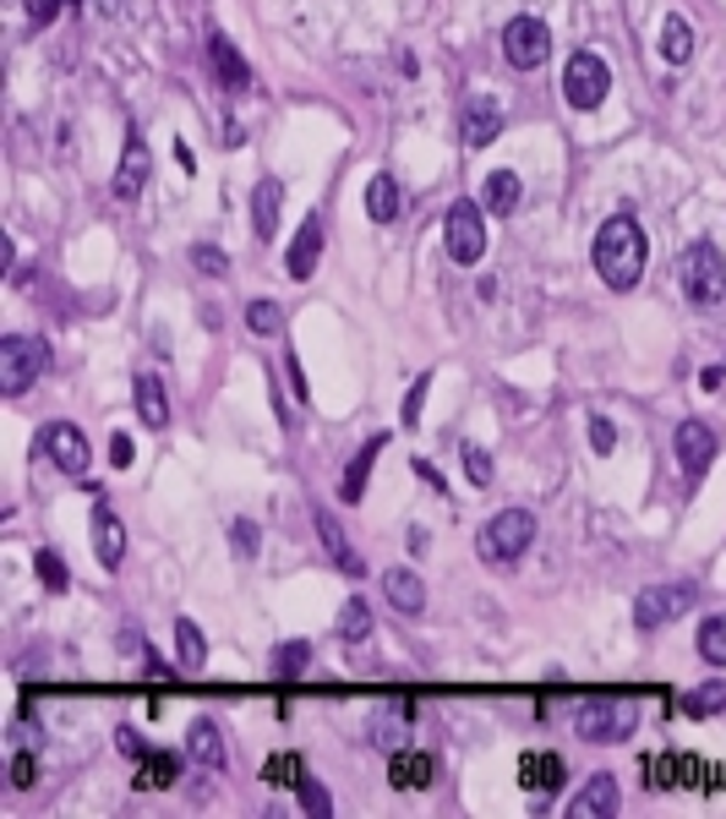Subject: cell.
I'll list each match as a JSON object with an SVG mask.
<instances>
[{
    "label": "cell",
    "mask_w": 726,
    "mask_h": 819,
    "mask_svg": "<svg viewBox=\"0 0 726 819\" xmlns=\"http://www.w3.org/2000/svg\"><path fill=\"white\" fill-rule=\"evenodd\" d=\"M591 257H595V273H601L612 290H634L639 273H645V257H651L639 219H634V213H612V219L595 230Z\"/></svg>",
    "instance_id": "6da1fadb"
},
{
    "label": "cell",
    "mask_w": 726,
    "mask_h": 819,
    "mask_svg": "<svg viewBox=\"0 0 726 819\" xmlns=\"http://www.w3.org/2000/svg\"><path fill=\"white\" fill-rule=\"evenodd\" d=\"M677 279H683V296L694 307H716L726 301V257L716 252V241H694L683 262H677Z\"/></svg>",
    "instance_id": "7a4b0ae2"
},
{
    "label": "cell",
    "mask_w": 726,
    "mask_h": 819,
    "mask_svg": "<svg viewBox=\"0 0 726 819\" xmlns=\"http://www.w3.org/2000/svg\"><path fill=\"white\" fill-rule=\"evenodd\" d=\"M44 367H50V344L44 339H28V333H6L0 339V393L6 399L28 393Z\"/></svg>",
    "instance_id": "3957f363"
},
{
    "label": "cell",
    "mask_w": 726,
    "mask_h": 819,
    "mask_svg": "<svg viewBox=\"0 0 726 819\" xmlns=\"http://www.w3.org/2000/svg\"><path fill=\"white\" fill-rule=\"evenodd\" d=\"M530 541H535V513H525V508H503L486 530H481V558L486 563H520L530 552Z\"/></svg>",
    "instance_id": "277c9868"
},
{
    "label": "cell",
    "mask_w": 726,
    "mask_h": 819,
    "mask_svg": "<svg viewBox=\"0 0 726 819\" xmlns=\"http://www.w3.org/2000/svg\"><path fill=\"white\" fill-rule=\"evenodd\" d=\"M574 727H579L585 743H623L639 727V705H628V699H591V705H579Z\"/></svg>",
    "instance_id": "5b68a950"
},
{
    "label": "cell",
    "mask_w": 726,
    "mask_h": 819,
    "mask_svg": "<svg viewBox=\"0 0 726 819\" xmlns=\"http://www.w3.org/2000/svg\"><path fill=\"white\" fill-rule=\"evenodd\" d=\"M694 601H699V585H688V579L651 585V590H639V601H634V623H639V629H666V623H677Z\"/></svg>",
    "instance_id": "8992f818"
},
{
    "label": "cell",
    "mask_w": 726,
    "mask_h": 819,
    "mask_svg": "<svg viewBox=\"0 0 726 819\" xmlns=\"http://www.w3.org/2000/svg\"><path fill=\"white\" fill-rule=\"evenodd\" d=\"M606 93H612V71H606V61H601L595 50L568 56V71H563V99H568L574 110H595Z\"/></svg>",
    "instance_id": "52a82bcc"
},
{
    "label": "cell",
    "mask_w": 726,
    "mask_h": 819,
    "mask_svg": "<svg viewBox=\"0 0 726 819\" xmlns=\"http://www.w3.org/2000/svg\"><path fill=\"white\" fill-rule=\"evenodd\" d=\"M443 241H448V257L464 262V268L486 257V224H481V208H475V202H454V208H448Z\"/></svg>",
    "instance_id": "ba28073f"
},
{
    "label": "cell",
    "mask_w": 726,
    "mask_h": 819,
    "mask_svg": "<svg viewBox=\"0 0 726 819\" xmlns=\"http://www.w3.org/2000/svg\"><path fill=\"white\" fill-rule=\"evenodd\" d=\"M503 56H508V66H520V71H535V66L552 56L546 22H541V17H514V22L503 28Z\"/></svg>",
    "instance_id": "9c48e42d"
},
{
    "label": "cell",
    "mask_w": 726,
    "mask_h": 819,
    "mask_svg": "<svg viewBox=\"0 0 726 819\" xmlns=\"http://www.w3.org/2000/svg\"><path fill=\"white\" fill-rule=\"evenodd\" d=\"M677 465H683V476H688L694 487L710 476V465H716V432H710L705 421H683V427H677Z\"/></svg>",
    "instance_id": "30bf717a"
},
{
    "label": "cell",
    "mask_w": 726,
    "mask_h": 819,
    "mask_svg": "<svg viewBox=\"0 0 726 819\" xmlns=\"http://www.w3.org/2000/svg\"><path fill=\"white\" fill-rule=\"evenodd\" d=\"M39 448L50 453V465L56 470H67V476H88V438L71 427V421H56V427H44V438Z\"/></svg>",
    "instance_id": "8fae6325"
},
{
    "label": "cell",
    "mask_w": 726,
    "mask_h": 819,
    "mask_svg": "<svg viewBox=\"0 0 726 819\" xmlns=\"http://www.w3.org/2000/svg\"><path fill=\"white\" fill-rule=\"evenodd\" d=\"M437 781V755L426 749H394L389 755V787L394 792H426Z\"/></svg>",
    "instance_id": "7c38bea8"
},
{
    "label": "cell",
    "mask_w": 726,
    "mask_h": 819,
    "mask_svg": "<svg viewBox=\"0 0 726 819\" xmlns=\"http://www.w3.org/2000/svg\"><path fill=\"white\" fill-rule=\"evenodd\" d=\"M317 257H323V219L306 213V224L295 230V241H290V252H284V273L306 284V279L317 273Z\"/></svg>",
    "instance_id": "4fadbf2b"
},
{
    "label": "cell",
    "mask_w": 726,
    "mask_h": 819,
    "mask_svg": "<svg viewBox=\"0 0 726 819\" xmlns=\"http://www.w3.org/2000/svg\"><path fill=\"white\" fill-rule=\"evenodd\" d=\"M148 170H153V159H148V142L142 137H127V153H121V164H115V181H110V191L121 197V202H137L142 197V187H148Z\"/></svg>",
    "instance_id": "5bb4252c"
},
{
    "label": "cell",
    "mask_w": 726,
    "mask_h": 819,
    "mask_svg": "<svg viewBox=\"0 0 726 819\" xmlns=\"http://www.w3.org/2000/svg\"><path fill=\"white\" fill-rule=\"evenodd\" d=\"M497 131H503V104H497L492 93H475V99L464 104V116H460V137L470 142V148H486Z\"/></svg>",
    "instance_id": "9a60e30c"
},
{
    "label": "cell",
    "mask_w": 726,
    "mask_h": 819,
    "mask_svg": "<svg viewBox=\"0 0 726 819\" xmlns=\"http://www.w3.org/2000/svg\"><path fill=\"white\" fill-rule=\"evenodd\" d=\"M520 781H525L530 798H552L557 787H563V759L552 755V749H530L520 759Z\"/></svg>",
    "instance_id": "2e32d148"
},
{
    "label": "cell",
    "mask_w": 726,
    "mask_h": 819,
    "mask_svg": "<svg viewBox=\"0 0 726 819\" xmlns=\"http://www.w3.org/2000/svg\"><path fill=\"white\" fill-rule=\"evenodd\" d=\"M617 815V781L612 776H591L579 787V798L568 803V819H612Z\"/></svg>",
    "instance_id": "e0dca14e"
},
{
    "label": "cell",
    "mask_w": 726,
    "mask_h": 819,
    "mask_svg": "<svg viewBox=\"0 0 726 819\" xmlns=\"http://www.w3.org/2000/svg\"><path fill=\"white\" fill-rule=\"evenodd\" d=\"M208 61H213V77L230 88V93H241V88H252V66L241 61V50L224 39V33H213L208 39Z\"/></svg>",
    "instance_id": "ac0fdd59"
},
{
    "label": "cell",
    "mask_w": 726,
    "mask_h": 819,
    "mask_svg": "<svg viewBox=\"0 0 726 819\" xmlns=\"http://www.w3.org/2000/svg\"><path fill=\"white\" fill-rule=\"evenodd\" d=\"M383 596H389V607L404 612V618H415V612L426 607V585H421L415 568H389V573H383Z\"/></svg>",
    "instance_id": "d6986e66"
},
{
    "label": "cell",
    "mask_w": 726,
    "mask_h": 819,
    "mask_svg": "<svg viewBox=\"0 0 726 819\" xmlns=\"http://www.w3.org/2000/svg\"><path fill=\"white\" fill-rule=\"evenodd\" d=\"M279 208H284V187L279 181H258V191H252V236L263 247L279 236Z\"/></svg>",
    "instance_id": "ffe728a7"
},
{
    "label": "cell",
    "mask_w": 726,
    "mask_h": 819,
    "mask_svg": "<svg viewBox=\"0 0 726 819\" xmlns=\"http://www.w3.org/2000/svg\"><path fill=\"white\" fill-rule=\"evenodd\" d=\"M93 552H99L104 568H121V558H127V525H121L110 508L93 513Z\"/></svg>",
    "instance_id": "44dd1931"
},
{
    "label": "cell",
    "mask_w": 726,
    "mask_h": 819,
    "mask_svg": "<svg viewBox=\"0 0 726 819\" xmlns=\"http://www.w3.org/2000/svg\"><path fill=\"white\" fill-rule=\"evenodd\" d=\"M175 776H181V759L164 755V749H148V755L137 759L132 787L137 792H159V787H175Z\"/></svg>",
    "instance_id": "7402d4cb"
},
{
    "label": "cell",
    "mask_w": 726,
    "mask_h": 819,
    "mask_svg": "<svg viewBox=\"0 0 726 819\" xmlns=\"http://www.w3.org/2000/svg\"><path fill=\"white\" fill-rule=\"evenodd\" d=\"M317 536H323V547H329V558L339 568H344V573H350V579H361V552H355V547H350V541H344V530H339V519H333L329 508H317Z\"/></svg>",
    "instance_id": "603a6c76"
},
{
    "label": "cell",
    "mask_w": 726,
    "mask_h": 819,
    "mask_svg": "<svg viewBox=\"0 0 726 819\" xmlns=\"http://www.w3.org/2000/svg\"><path fill=\"white\" fill-rule=\"evenodd\" d=\"M383 448H389V438H372L361 453H355V465L344 470V492H339V498H344L350 508L366 498V481H372V465H377V453H383Z\"/></svg>",
    "instance_id": "cb8c5ba5"
},
{
    "label": "cell",
    "mask_w": 726,
    "mask_h": 819,
    "mask_svg": "<svg viewBox=\"0 0 726 819\" xmlns=\"http://www.w3.org/2000/svg\"><path fill=\"white\" fill-rule=\"evenodd\" d=\"M186 755L208 765V770H224V738H219V727L213 721H192V732H186Z\"/></svg>",
    "instance_id": "d4e9b609"
},
{
    "label": "cell",
    "mask_w": 726,
    "mask_h": 819,
    "mask_svg": "<svg viewBox=\"0 0 726 819\" xmlns=\"http://www.w3.org/2000/svg\"><path fill=\"white\" fill-rule=\"evenodd\" d=\"M399 208H404V191H399L394 176H377L372 187H366V213L377 219V224H394Z\"/></svg>",
    "instance_id": "484cf974"
},
{
    "label": "cell",
    "mask_w": 726,
    "mask_h": 819,
    "mask_svg": "<svg viewBox=\"0 0 726 819\" xmlns=\"http://www.w3.org/2000/svg\"><path fill=\"white\" fill-rule=\"evenodd\" d=\"M137 416H142L148 427H164V421H170V399H164V382L153 378V372H142V378H137Z\"/></svg>",
    "instance_id": "4316f807"
},
{
    "label": "cell",
    "mask_w": 726,
    "mask_h": 819,
    "mask_svg": "<svg viewBox=\"0 0 726 819\" xmlns=\"http://www.w3.org/2000/svg\"><path fill=\"white\" fill-rule=\"evenodd\" d=\"M410 716H415L410 705H399V716L394 710H377V716H372V743H377L383 755L404 749V727H410Z\"/></svg>",
    "instance_id": "83f0119b"
},
{
    "label": "cell",
    "mask_w": 726,
    "mask_h": 819,
    "mask_svg": "<svg viewBox=\"0 0 726 819\" xmlns=\"http://www.w3.org/2000/svg\"><path fill=\"white\" fill-rule=\"evenodd\" d=\"M661 61H666V66H688V61H694V33H688V22H683V17H666V28H661Z\"/></svg>",
    "instance_id": "f1b7e54d"
},
{
    "label": "cell",
    "mask_w": 726,
    "mask_h": 819,
    "mask_svg": "<svg viewBox=\"0 0 726 819\" xmlns=\"http://www.w3.org/2000/svg\"><path fill=\"white\" fill-rule=\"evenodd\" d=\"M520 176H514V170H492V176H486V208H492V213H514V208H520Z\"/></svg>",
    "instance_id": "f546056e"
},
{
    "label": "cell",
    "mask_w": 726,
    "mask_h": 819,
    "mask_svg": "<svg viewBox=\"0 0 726 819\" xmlns=\"http://www.w3.org/2000/svg\"><path fill=\"white\" fill-rule=\"evenodd\" d=\"M175 650H181V667L186 672H198L202 661H208V639H202V629L192 618H175Z\"/></svg>",
    "instance_id": "4dcf8cb0"
},
{
    "label": "cell",
    "mask_w": 726,
    "mask_h": 819,
    "mask_svg": "<svg viewBox=\"0 0 726 819\" xmlns=\"http://www.w3.org/2000/svg\"><path fill=\"white\" fill-rule=\"evenodd\" d=\"M263 781L268 787H301V781H306V755H290V749L273 755L263 765Z\"/></svg>",
    "instance_id": "1f68e13d"
},
{
    "label": "cell",
    "mask_w": 726,
    "mask_h": 819,
    "mask_svg": "<svg viewBox=\"0 0 726 819\" xmlns=\"http://www.w3.org/2000/svg\"><path fill=\"white\" fill-rule=\"evenodd\" d=\"M306 661H312V639H284V645L273 650V672H279V678H301Z\"/></svg>",
    "instance_id": "d6a6232c"
},
{
    "label": "cell",
    "mask_w": 726,
    "mask_h": 819,
    "mask_svg": "<svg viewBox=\"0 0 726 819\" xmlns=\"http://www.w3.org/2000/svg\"><path fill=\"white\" fill-rule=\"evenodd\" d=\"M366 633H372V607H366L361 596H350V601L339 607V639L355 645V639H366Z\"/></svg>",
    "instance_id": "836d02e7"
},
{
    "label": "cell",
    "mask_w": 726,
    "mask_h": 819,
    "mask_svg": "<svg viewBox=\"0 0 726 819\" xmlns=\"http://www.w3.org/2000/svg\"><path fill=\"white\" fill-rule=\"evenodd\" d=\"M645 781H651L656 792H666V787H683V749L645 759Z\"/></svg>",
    "instance_id": "e575fe53"
},
{
    "label": "cell",
    "mask_w": 726,
    "mask_h": 819,
    "mask_svg": "<svg viewBox=\"0 0 726 819\" xmlns=\"http://www.w3.org/2000/svg\"><path fill=\"white\" fill-rule=\"evenodd\" d=\"M246 328H252L258 339L284 333V307H279V301H252V307H246Z\"/></svg>",
    "instance_id": "d590c367"
},
{
    "label": "cell",
    "mask_w": 726,
    "mask_h": 819,
    "mask_svg": "<svg viewBox=\"0 0 726 819\" xmlns=\"http://www.w3.org/2000/svg\"><path fill=\"white\" fill-rule=\"evenodd\" d=\"M699 656L710 667H726V612H716L710 623H699Z\"/></svg>",
    "instance_id": "8d00e7d4"
},
{
    "label": "cell",
    "mask_w": 726,
    "mask_h": 819,
    "mask_svg": "<svg viewBox=\"0 0 726 819\" xmlns=\"http://www.w3.org/2000/svg\"><path fill=\"white\" fill-rule=\"evenodd\" d=\"M722 705H726V683H705V689H694L683 699V710H688L694 721H699V716H716Z\"/></svg>",
    "instance_id": "74e56055"
},
{
    "label": "cell",
    "mask_w": 726,
    "mask_h": 819,
    "mask_svg": "<svg viewBox=\"0 0 726 819\" xmlns=\"http://www.w3.org/2000/svg\"><path fill=\"white\" fill-rule=\"evenodd\" d=\"M39 585H44V590H50V596H61V590H67L71 585V573H67V563H61V558H56V552H39Z\"/></svg>",
    "instance_id": "f35d334b"
},
{
    "label": "cell",
    "mask_w": 726,
    "mask_h": 819,
    "mask_svg": "<svg viewBox=\"0 0 726 819\" xmlns=\"http://www.w3.org/2000/svg\"><path fill=\"white\" fill-rule=\"evenodd\" d=\"M295 798H301V809H312L317 819H329V815H333L329 787H317V781H301V787H295Z\"/></svg>",
    "instance_id": "ab89813d"
},
{
    "label": "cell",
    "mask_w": 726,
    "mask_h": 819,
    "mask_svg": "<svg viewBox=\"0 0 726 819\" xmlns=\"http://www.w3.org/2000/svg\"><path fill=\"white\" fill-rule=\"evenodd\" d=\"M464 476H470L475 487H486V481H492V453H486V448H464Z\"/></svg>",
    "instance_id": "60d3db41"
},
{
    "label": "cell",
    "mask_w": 726,
    "mask_h": 819,
    "mask_svg": "<svg viewBox=\"0 0 726 819\" xmlns=\"http://www.w3.org/2000/svg\"><path fill=\"white\" fill-rule=\"evenodd\" d=\"M192 262H198L208 279H224V273H230V257L219 252V247H198V252H192Z\"/></svg>",
    "instance_id": "b9f144b4"
},
{
    "label": "cell",
    "mask_w": 726,
    "mask_h": 819,
    "mask_svg": "<svg viewBox=\"0 0 726 819\" xmlns=\"http://www.w3.org/2000/svg\"><path fill=\"white\" fill-rule=\"evenodd\" d=\"M591 448L595 453H612V448H617V427H612L606 416H591Z\"/></svg>",
    "instance_id": "7bdbcfd3"
},
{
    "label": "cell",
    "mask_w": 726,
    "mask_h": 819,
    "mask_svg": "<svg viewBox=\"0 0 726 819\" xmlns=\"http://www.w3.org/2000/svg\"><path fill=\"white\" fill-rule=\"evenodd\" d=\"M235 552H241V558L258 552V525H252V519H235Z\"/></svg>",
    "instance_id": "ee69618b"
},
{
    "label": "cell",
    "mask_w": 726,
    "mask_h": 819,
    "mask_svg": "<svg viewBox=\"0 0 726 819\" xmlns=\"http://www.w3.org/2000/svg\"><path fill=\"white\" fill-rule=\"evenodd\" d=\"M426 382H432V378H421L415 388H410V399H404V427H415V421H421V404H426Z\"/></svg>",
    "instance_id": "f6af8a7d"
},
{
    "label": "cell",
    "mask_w": 726,
    "mask_h": 819,
    "mask_svg": "<svg viewBox=\"0 0 726 819\" xmlns=\"http://www.w3.org/2000/svg\"><path fill=\"white\" fill-rule=\"evenodd\" d=\"M132 438H127V432H115V438H110V465H115V470H127V465H132Z\"/></svg>",
    "instance_id": "bcb514c9"
},
{
    "label": "cell",
    "mask_w": 726,
    "mask_h": 819,
    "mask_svg": "<svg viewBox=\"0 0 726 819\" xmlns=\"http://www.w3.org/2000/svg\"><path fill=\"white\" fill-rule=\"evenodd\" d=\"M11 787H33V755H17V765H11Z\"/></svg>",
    "instance_id": "7dc6e473"
},
{
    "label": "cell",
    "mask_w": 726,
    "mask_h": 819,
    "mask_svg": "<svg viewBox=\"0 0 726 819\" xmlns=\"http://www.w3.org/2000/svg\"><path fill=\"white\" fill-rule=\"evenodd\" d=\"M22 6H28V17H33V22H50V17L61 11V0H22Z\"/></svg>",
    "instance_id": "c3c4849f"
},
{
    "label": "cell",
    "mask_w": 726,
    "mask_h": 819,
    "mask_svg": "<svg viewBox=\"0 0 726 819\" xmlns=\"http://www.w3.org/2000/svg\"><path fill=\"white\" fill-rule=\"evenodd\" d=\"M115 743L127 749V759H142V755H148V749H142V738H137L132 727H121V732H115Z\"/></svg>",
    "instance_id": "681fc988"
},
{
    "label": "cell",
    "mask_w": 726,
    "mask_h": 819,
    "mask_svg": "<svg viewBox=\"0 0 726 819\" xmlns=\"http://www.w3.org/2000/svg\"><path fill=\"white\" fill-rule=\"evenodd\" d=\"M716 787H726V770H716V781H710V792H716Z\"/></svg>",
    "instance_id": "f907efd6"
}]
</instances>
